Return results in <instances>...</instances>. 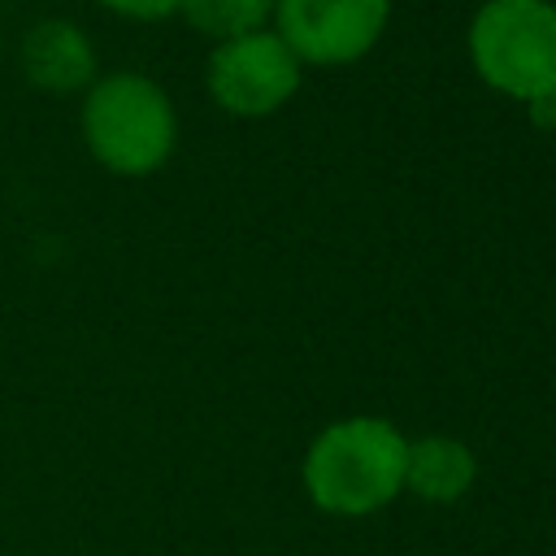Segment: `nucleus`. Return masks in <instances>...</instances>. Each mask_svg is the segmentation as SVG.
Segmentation results:
<instances>
[{
    "label": "nucleus",
    "mask_w": 556,
    "mask_h": 556,
    "mask_svg": "<svg viewBox=\"0 0 556 556\" xmlns=\"http://www.w3.org/2000/svg\"><path fill=\"white\" fill-rule=\"evenodd\" d=\"M408 439L382 417L330 421L304 456V491L321 513L369 517L404 491Z\"/></svg>",
    "instance_id": "nucleus-2"
},
{
    "label": "nucleus",
    "mask_w": 556,
    "mask_h": 556,
    "mask_svg": "<svg viewBox=\"0 0 556 556\" xmlns=\"http://www.w3.org/2000/svg\"><path fill=\"white\" fill-rule=\"evenodd\" d=\"M100 4L130 22H161V17H174L182 0H100Z\"/></svg>",
    "instance_id": "nucleus-9"
},
{
    "label": "nucleus",
    "mask_w": 556,
    "mask_h": 556,
    "mask_svg": "<svg viewBox=\"0 0 556 556\" xmlns=\"http://www.w3.org/2000/svg\"><path fill=\"white\" fill-rule=\"evenodd\" d=\"M78 122L87 156L117 178H148L165 169L178 143V113L169 91L139 70L100 74L83 91Z\"/></svg>",
    "instance_id": "nucleus-1"
},
{
    "label": "nucleus",
    "mask_w": 556,
    "mask_h": 556,
    "mask_svg": "<svg viewBox=\"0 0 556 556\" xmlns=\"http://www.w3.org/2000/svg\"><path fill=\"white\" fill-rule=\"evenodd\" d=\"M300 56L282 43L278 30H252L239 39H222L208 52V96L230 117H269L278 113L300 87Z\"/></svg>",
    "instance_id": "nucleus-4"
},
{
    "label": "nucleus",
    "mask_w": 556,
    "mask_h": 556,
    "mask_svg": "<svg viewBox=\"0 0 556 556\" xmlns=\"http://www.w3.org/2000/svg\"><path fill=\"white\" fill-rule=\"evenodd\" d=\"M526 113H530V122H534L539 130H552V126H556V96H539V100H530Z\"/></svg>",
    "instance_id": "nucleus-10"
},
{
    "label": "nucleus",
    "mask_w": 556,
    "mask_h": 556,
    "mask_svg": "<svg viewBox=\"0 0 556 556\" xmlns=\"http://www.w3.org/2000/svg\"><path fill=\"white\" fill-rule=\"evenodd\" d=\"M274 17L300 65H352L382 39L391 0H278Z\"/></svg>",
    "instance_id": "nucleus-5"
},
{
    "label": "nucleus",
    "mask_w": 556,
    "mask_h": 556,
    "mask_svg": "<svg viewBox=\"0 0 556 556\" xmlns=\"http://www.w3.org/2000/svg\"><path fill=\"white\" fill-rule=\"evenodd\" d=\"M469 61L478 78L508 100L556 96V4L486 0L469 22Z\"/></svg>",
    "instance_id": "nucleus-3"
},
{
    "label": "nucleus",
    "mask_w": 556,
    "mask_h": 556,
    "mask_svg": "<svg viewBox=\"0 0 556 556\" xmlns=\"http://www.w3.org/2000/svg\"><path fill=\"white\" fill-rule=\"evenodd\" d=\"M278 0H182L178 13L187 17L191 30L208 35V39H239L252 30H265L274 17Z\"/></svg>",
    "instance_id": "nucleus-8"
},
{
    "label": "nucleus",
    "mask_w": 556,
    "mask_h": 556,
    "mask_svg": "<svg viewBox=\"0 0 556 556\" xmlns=\"http://www.w3.org/2000/svg\"><path fill=\"white\" fill-rule=\"evenodd\" d=\"M17 65L43 96H83L100 78L96 43L70 17H39L17 43Z\"/></svg>",
    "instance_id": "nucleus-6"
},
{
    "label": "nucleus",
    "mask_w": 556,
    "mask_h": 556,
    "mask_svg": "<svg viewBox=\"0 0 556 556\" xmlns=\"http://www.w3.org/2000/svg\"><path fill=\"white\" fill-rule=\"evenodd\" d=\"M478 478L473 452L452 434H426L408 443L404 486L426 504H456Z\"/></svg>",
    "instance_id": "nucleus-7"
}]
</instances>
